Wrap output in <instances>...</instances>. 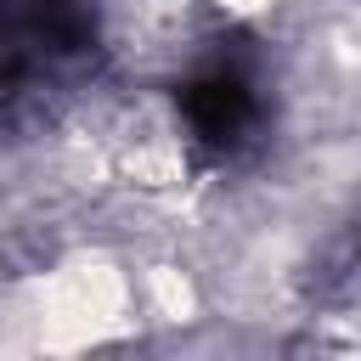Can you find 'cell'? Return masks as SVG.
<instances>
[{
    "instance_id": "1",
    "label": "cell",
    "mask_w": 361,
    "mask_h": 361,
    "mask_svg": "<svg viewBox=\"0 0 361 361\" xmlns=\"http://www.w3.org/2000/svg\"><path fill=\"white\" fill-rule=\"evenodd\" d=\"M180 107H186V124H192L197 147H209V152H220V158H226V152L248 135V124H254V90H248V79H243L237 68H209V73H197V79L186 85Z\"/></svg>"
}]
</instances>
